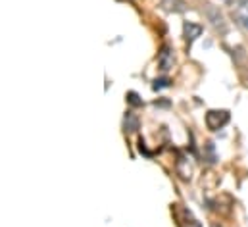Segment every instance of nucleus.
Returning a JSON list of instances; mask_svg holds the SVG:
<instances>
[{
    "label": "nucleus",
    "instance_id": "2",
    "mask_svg": "<svg viewBox=\"0 0 248 227\" xmlns=\"http://www.w3.org/2000/svg\"><path fill=\"white\" fill-rule=\"evenodd\" d=\"M183 31H185V37L188 43H192L194 39H198L200 35H202V25H198V23H192V21H186L185 25H183Z\"/></svg>",
    "mask_w": 248,
    "mask_h": 227
},
{
    "label": "nucleus",
    "instance_id": "1",
    "mask_svg": "<svg viewBox=\"0 0 248 227\" xmlns=\"http://www.w3.org/2000/svg\"><path fill=\"white\" fill-rule=\"evenodd\" d=\"M229 121V114L225 110H210L206 114V125L212 129V131H217L219 127H223L225 123Z\"/></svg>",
    "mask_w": 248,
    "mask_h": 227
},
{
    "label": "nucleus",
    "instance_id": "7",
    "mask_svg": "<svg viewBox=\"0 0 248 227\" xmlns=\"http://www.w3.org/2000/svg\"><path fill=\"white\" fill-rule=\"evenodd\" d=\"M212 227H217V226H212Z\"/></svg>",
    "mask_w": 248,
    "mask_h": 227
},
{
    "label": "nucleus",
    "instance_id": "4",
    "mask_svg": "<svg viewBox=\"0 0 248 227\" xmlns=\"http://www.w3.org/2000/svg\"><path fill=\"white\" fill-rule=\"evenodd\" d=\"M137 125H139V123H137V119H135L131 114H127V117H125V127H127L129 131H135V129H137Z\"/></svg>",
    "mask_w": 248,
    "mask_h": 227
},
{
    "label": "nucleus",
    "instance_id": "3",
    "mask_svg": "<svg viewBox=\"0 0 248 227\" xmlns=\"http://www.w3.org/2000/svg\"><path fill=\"white\" fill-rule=\"evenodd\" d=\"M237 19L241 21V25H243L245 29H248V8H243V10L237 14Z\"/></svg>",
    "mask_w": 248,
    "mask_h": 227
},
{
    "label": "nucleus",
    "instance_id": "6",
    "mask_svg": "<svg viewBox=\"0 0 248 227\" xmlns=\"http://www.w3.org/2000/svg\"><path fill=\"white\" fill-rule=\"evenodd\" d=\"M170 83H168V79H156V83H154V89H162V87H168Z\"/></svg>",
    "mask_w": 248,
    "mask_h": 227
},
{
    "label": "nucleus",
    "instance_id": "5",
    "mask_svg": "<svg viewBox=\"0 0 248 227\" xmlns=\"http://www.w3.org/2000/svg\"><path fill=\"white\" fill-rule=\"evenodd\" d=\"M127 100H129L133 106H140V104H142V100H139L137 93H127Z\"/></svg>",
    "mask_w": 248,
    "mask_h": 227
}]
</instances>
